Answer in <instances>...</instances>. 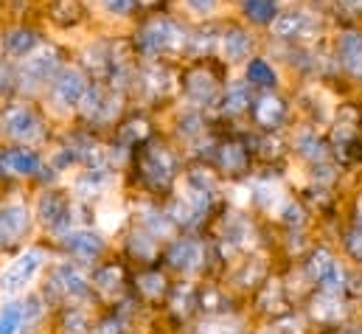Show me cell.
Here are the masks:
<instances>
[{"mask_svg": "<svg viewBox=\"0 0 362 334\" xmlns=\"http://www.w3.org/2000/svg\"><path fill=\"white\" fill-rule=\"evenodd\" d=\"M132 161V171H135V180L144 191L149 194H169L177 174H180V158L177 152L163 144V141H144L132 149L129 155Z\"/></svg>", "mask_w": 362, "mask_h": 334, "instance_id": "6da1fadb", "label": "cell"}, {"mask_svg": "<svg viewBox=\"0 0 362 334\" xmlns=\"http://www.w3.org/2000/svg\"><path fill=\"white\" fill-rule=\"evenodd\" d=\"M45 301L48 304H82L93 298V287H90V275L85 272V267L74 258H62L54 264L48 281H45V289H42Z\"/></svg>", "mask_w": 362, "mask_h": 334, "instance_id": "7a4b0ae2", "label": "cell"}, {"mask_svg": "<svg viewBox=\"0 0 362 334\" xmlns=\"http://www.w3.org/2000/svg\"><path fill=\"white\" fill-rule=\"evenodd\" d=\"M79 208H82V200L79 197H71L65 191H57V188H45L37 200V208H34V217L57 236L68 234L71 228H82L79 222Z\"/></svg>", "mask_w": 362, "mask_h": 334, "instance_id": "3957f363", "label": "cell"}, {"mask_svg": "<svg viewBox=\"0 0 362 334\" xmlns=\"http://www.w3.org/2000/svg\"><path fill=\"white\" fill-rule=\"evenodd\" d=\"M185 31L169 17H155L141 25L135 34V48L146 57H163V54H177L185 48Z\"/></svg>", "mask_w": 362, "mask_h": 334, "instance_id": "277c9868", "label": "cell"}, {"mask_svg": "<svg viewBox=\"0 0 362 334\" xmlns=\"http://www.w3.org/2000/svg\"><path fill=\"white\" fill-rule=\"evenodd\" d=\"M0 135H6L14 144L31 146L45 138V121L28 104H8L0 113Z\"/></svg>", "mask_w": 362, "mask_h": 334, "instance_id": "5b68a950", "label": "cell"}, {"mask_svg": "<svg viewBox=\"0 0 362 334\" xmlns=\"http://www.w3.org/2000/svg\"><path fill=\"white\" fill-rule=\"evenodd\" d=\"M51 258L48 248L42 245H31L20 253L3 272H0V295H17L20 289H25L45 267V261Z\"/></svg>", "mask_w": 362, "mask_h": 334, "instance_id": "8992f818", "label": "cell"}, {"mask_svg": "<svg viewBox=\"0 0 362 334\" xmlns=\"http://www.w3.org/2000/svg\"><path fill=\"white\" fill-rule=\"evenodd\" d=\"M34 211L25 202H3L0 205V253H11L25 245L34 231Z\"/></svg>", "mask_w": 362, "mask_h": 334, "instance_id": "52a82bcc", "label": "cell"}, {"mask_svg": "<svg viewBox=\"0 0 362 334\" xmlns=\"http://www.w3.org/2000/svg\"><path fill=\"white\" fill-rule=\"evenodd\" d=\"M129 281L132 275L127 272L124 261H98L90 267V287L93 295L101 298V301H110L112 306L118 301H124L129 292Z\"/></svg>", "mask_w": 362, "mask_h": 334, "instance_id": "ba28073f", "label": "cell"}, {"mask_svg": "<svg viewBox=\"0 0 362 334\" xmlns=\"http://www.w3.org/2000/svg\"><path fill=\"white\" fill-rule=\"evenodd\" d=\"M163 264L180 275H194L199 270H205L208 261V245L197 236H175L169 239V245L160 253Z\"/></svg>", "mask_w": 362, "mask_h": 334, "instance_id": "9c48e42d", "label": "cell"}, {"mask_svg": "<svg viewBox=\"0 0 362 334\" xmlns=\"http://www.w3.org/2000/svg\"><path fill=\"white\" fill-rule=\"evenodd\" d=\"M59 71H62V51L54 48V45H45V48H40V51H34V54L25 57L23 68L17 71L20 87H23V90H25V87H28V90H37V87H42V84L54 82Z\"/></svg>", "mask_w": 362, "mask_h": 334, "instance_id": "30bf717a", "label": "cell"}, {"mask_svg": "<svg viewBox=\"0 0 362 334\" xmlns=\"http://www.w3.org/2000/svg\"><path fill=\"white\" fill-rule=\"evenodd\" d=\"M172 289V281L166 275V270L155 261V264H144L132 272V281H129V292L138 304H146V306H158L166 301Z\"/></svg>", "mask_w": 362, "mask_h": 334, "instance_id": "8fae6325", "label": "cell"}, {"mask_svg": "<svg viewBox=\"0 0 362 334\" xmlns=\"http://www.w3.org/2000/svg\"><path fill=\"white\" fill-rule=\"evenodd\" d=\"M59 245L62 250L68 253V258L79 261V264H98L101 255L107 253V239L104 234L93 231L90 225H82V228H71L68 234L59 236Z\"/></svg>", "mask_w": 362, "mask_h": 334, "instance_id": "7c38bea8", "label": "cell"}, {"mask_svg": "<svg viewBox=\"0 0 362 334\" xmlns=\"http://www.w3.org/2000/svg\"><path fill=\"white\" fill-rule=\"evenodd\" d=\"M182 90H185V98L197 110H208V107L219 104V98H222V87H219L216 74L205 65H194L182 74Z\"/></svg>", "mask_w": 362, "mask_h": 334, "instance_id": "4fadbf2b", "label": "cell"}, {"mask_svg": "<svg viewBox=\"0 0 362 334\" xmlns=\"http://www.w3.org/2000/svg\"><path fill=\"white\" fill-rule=\"evenodd\" d=\"M306 275L317 284L320 292H332V295H343L346 292V272L326 248H317V250L309 253Z\"/></svg>", "mask_w": 362, "mask_h": 334, "instance_id": "5bb4252c", "label": "cell"}, {"mask_svg": "<svg viewBox=\"0 0 362 334\" xmlns=\"http://www.w3.org/2000/svg\"><path fill=\"white\" fill-rule=\"evenodd\" d=\"M79 113L88 124H112L121 113V93H110L101 84H93L79 104Z\"/></svg>", "mask_w": 362, "mask_h": 334, "instance_id": "9a60e30c", "label": "cell"}, {"mask_svg": "<svg viewBox=\"0 0 362 334\" xmlns=\"http://www.w3.org/2000/svg\"><path fill=\"white\" fill-rule=\"evenodd\" d=\"M88 87L90 84H88L85 71H79V68H62L57 74V79L51 82V98H54L57 110H65V113L68 110H79Z\"/></svg>", "mask_w": 362, "mask_h": 334, "instance_id": "2e32d148", "label": "cell"}, {"mask_svg": "<svg viewBox=\"0 0 362 334\" xmlns=\"http://www.w3.org/2000/svg\"><path fill=\"white\" fill-rule=\"evenodd\" d=\"M42 171V158L31 146H6L0 149V177L6 180H28Z\"/></svg>", "mask_w": 362, "mask_h": 334, "instance_id": "e0dca14e", "label": "cell"}, {"mask_svg": "<svg viewBox=\"0 0 362 334\" xmlns=\"http://www.w3.org/2000/svg\"><path fill=\"white\" fill-rule=\"evenodd\" d=\"M135 225H141L144 231H149L158 242H169L177 234V225L172 222L166 205H158V202H141L135 208Z\"/></svg>", "mask_w": 362, "mask_h": 334, "instance_id": "ac0fdd59", "label": "cell"}, {"mask_svg": "<svg viewBox=\"0 0 362 334\" xmlns=\"http://www.w3.org/2000/svg\"><path fill=\"white\" fill-rule=\"evenodd\" d=\"M315 28H317L315 17L309 11H300V8H289L272 20V34L278 40H289V42L306 40L309 34H315Z\"/></svg>", "mask_w": 362, "mask_h": 334, "instance_id": "d6986e66", "label": "cell"}, {"mask_svg": "<svg viewBox=\"0 0 362 334\" xmlns=\"http://www.w3.org/2000/svg\"><path fill=\"white\" fill-rule=\"evenodd\" d=\"M124 253H127L129 261H135L138 267H144V264H155L163 250H160V242L149 231H144L141 225H135L124 236Z\"/></svg>", "mask_w": 362, "mask_h": 334, "instance_id": "ffe728a7", "label": "cell"}, {"mask_svg": "<svg viewBox=\"0 0 362 334\" xmlns=\"http://www.w3.org/2000/svg\"><path fill=\"white\" fill-rule=\"evenodd\" d=\"M135 82L144 90L146 98H166V96L175 90V74H172V68L163 65V62H149V65H144V68L138 71Z\"/></svg>", "mask_w": 362, "mask_h": 334, "instance_id": "44dd1931", "label": "cell"}, {"mask_svg": "<svg viewBox=\"0 0 362 334\" xmlns=\"http://www.w3.org/2000/svg\"><path fill=\"white\" fill-rule=\"evenodd\" d=\"M197 292H199V287H194V284H188V281L172 284V289H169L163 306L169 309V315H172L175 321H188L191 312L199 309V298H197Z\"/></svg>", "mask_w": 362, "mask_h": 334, "instance_id": "7402d4cb", "label": "cell"}, {"mask_svg": "<svg viewBox=\"0 0 362 334\" xmlns=\"http://www.w3.org/2000/svg\"><path fill=\"white\" fill-rule=\"evenodd\" d=\"M286 101L281 98V96H275V93H264V96H259L256 98V104H253V121L259 124V127H264V129H278L284 121H286Z\"/></svg>", "mask_w": 362, "mask_h": 334, "instance_id": "603a6c76", "label": "cell"}, {"mask_svg": "<svg viewBox=\"0 0 362 334\" xmlns=\"http://www.w3.org/2000/svg\"><path fill=\"white\" fill-rule=\"evenodd\" d=\"M110 183H112V174H110V168L107 166H88L76 180H74V197H79V200H93V197H98V194H104L107 188H110Z\"/></svg>", "mask_w": 362, "mask_h": 334, "instance_id": "cb8c5ba5", "label": "cell"}, {"mask_svg": "<svg viewBox=\"0 0 362 334\" xmlns=\"http://www.w3.org/2000/svg\"><path fill=\"white\" fill-rule=\"evenodd\" d=\"M247 163H250V152L245 144L239 141H225L216 146V166L222 168L225 174L230 177H239L247 171Z\"/></svg>", "mask_w": 362, "mask_h": 334, "instance_id": "d4e9b609", "label": "cell"}, {"mask_svg": "<svg viewBox=\"0 0 362 334\" xmlns=\"http://www.w3.org/2000/svg\"><path fill=\"white\" fill-rule=\"evenodd\" d=\"M219 45H222V57L228 62H242L250 57V48H253V37L239 28V25H230L228 31H222L219 37Z\"/></svg>", "mask_w": 362, "mask_h": 334, "instance_id": "484cf974", "label": "cell"}, {"mask_svg": "<svg viewBox=\"0 0 362 334\" xmlns=\"http://www.w3.org/2000/svg\"><path fill=\"white\" fill-rule=\"evenodd\" d=\"M337 57H340V65L354 79H362V34H357V31L343 34L340 45H337Z\"/></svg>", "mask_w": 362, "mask_h": 334, "instance_id": "4316f807", "label": "cell"}, {"mask_svg": "<svg viewBox=\"0 0 362 334\" xmlns=\"http://www.w3.org/2000/svg\"><path fill=\"white\" fill-rule=\"evenodd\" d=\"M250 236H253V228H250V222H247L245 217H239V214L225 217V222H222V242H225L230 250L247 248V245H250Z\"/></svg>", "mask_w": 362, "mask_h": 334, "instance_id": "83f0119b", "label": "cell"}, {"mask_svg": "<svg viewBox=\"0 0 362 334\" xmlns=\"http://www.w3.org/2000/svg\"><path fill=\"white\" fill-rule=\"evenodd\" d=\"M219 31H216V25H199V28H194L188 37H185V54L188 57H205V54H211L216 45H219Z\"/></svg>", "mask_w": 362, "mask_h": 334, "instance_id": "f1b7e54d", "label": "cell"}, {"mask_svg": "<svg viewBox=\"0 0 362 334\" xmlns=\"http://www.w3.org/2000/svg\"><path fill=\"white\" fill-rule=\"evenodd\" d=\"M3 42H6V51H8V54H14V57H28V54L37 51V45H40V34H37L34 28L20 25V28L6 31V34H3Z\"/></svg>", "mask_w": 362, "mask_h": 334, "instance_id": "f546056e", "label": "cell"}, {"mask_svg": "<svg viewBox=\"0 0 362 334\" xmlns=\"http://www.w3.org/2000/svg\"><path fill=\"white\" fill-rule=\"evenodd\" d=\"M197 298H199V312H202L205 318H216V315H228V312H230V306H228V304H230L228 292L219 289V287H214V284L199 287Z\"/></svg>", "mask_w": 362, "mask_h": 334, "instance_id": "4dcf8cb0", "label": "cell"}, {"mask_svg": "<svg viewBox=\"0 0 362 334\" xmlns=\"http://www.w3.org/2000/svg\"><path fill=\"white\" fill-rule=\"evenodd\" d=\"M219 107H222V115L228 118H236L242 115L247 107H250V84L247 82H233L219 98Z\"/></svg>", "mask_w": 362, "mask_h": 334, "instance_id": "1f68e13d", "label": "cell"}, {"mask_svg": "<svg viewBox=\"0 0 362 334\" xmlns=\"http://www.w3.org/2000/svg\"><path fill=\"white\" fill-rule=\"evenodd\" d=\"M57 329H59L62 334H90L93 323H90L88 309H82L79 304H68V306H62Z\"/></svg>", "mask_w": 362, "mask_h": 334, "instance_id": "d6a6232c", "label": "cell"}, {"mask_svg": "<svg viewBox=\"0 0 362 334\" xmlns=\"http://www.w3.org/2000/svg\"><path fill=\"white\" fill-rule=\"evenodd\" d=\"M309 312H312V318L317 323H334L343 315V301H340V295H332V292H320L317 289V295L312 298Z\"/></svg>", "mask_w": 362, "mask_h": 334, "instance_id": "836d02e7", "label": "cell"}, {"mask_svg": "<svg viewBox=\"0 0 362 334\" xmlns=\"http://www.w3.org/2000/svg\"><path fill=\"white\" fill-rule=\"evenodd\" d=\"M149 138H152V129H149V121L144 115H135L118 127V144L127 149H135L138 144H144Z\"/></svg>", "mask_w": 362, "mask_h": 334, "instance_id": "e575fe53", "label": "cell"}, {"mask_svg": "<svg viewBox=\"0 0 362 334\" xmlns=\"http://www.w3.org/2000/svg\"><path fill=\"white\" fill-rule=\"evenodd\" d=\"M185 188L199 191V194H208V197L216 200V194H219V180H216V174L208 166H194L185 171Z\"/></svg>", "mask_w": 362, "mask_h": 334, "instance_id": "d590c367", "label": "cell"}, {"mask_svg": "<svg viewBox=\"0 0 362 334\" xmlns=\"http://www.w3.org/2000/svg\"><path fill=\"white\" fill-rule=\"evenodd\" d=\"M242 11L256 25H272L278 17V0H242Z\"/></svg>", "mask_w": 362, "mask_h": 334, "instance_id": "8d00e7d4", "label": "cell"}, {"mask_svg": "<svg viewBox=\"0 0 362 334\" xmlns=\"http://www.w3.org/2000/svg\"><path fill=\"white\" fill-rule=\"evenodd\" d=\"M85 8H82V0H54L51 3V17L54 23H59L62 28H71L82 20Z\"/></svg>", "mask_w": 362, "mask_h": 334, "instance_id": "74e56055", "label": "cell"}, {"mask_svg": "<svg viewBox=\"0 0 362 334\" xmlns=\"http://www.w3.org/2000/svg\"><path fill=\"white\" fill-rule=\"evenodd\" d=\"M23 326H25L23 301H6L0 306V334H20Z\"/></svg>", "mask_w": 362, "mask_h": 334, "instance_id": "f35d334b", "label": "cell"}, {"mask_svg": "<svg viewBox=\"0 0 362 334\" xmlns=\"http://www.w3.org/2000/svg\"><path fill=\"white\" fill-rule=\"evenodd\" d=\"M278 74L272 71V65L262 57H253L247 62V84L250 87H275Z\"/></svg>", "mask_w": 362, "mask_h": 334, "instance_id": "ab89813d", "label": "cell"}, {"mask_svg": "<svg viewBox=\"0 0 362 334\" xmlns=\"http://www.w3.org/2000/svg\"><path fill=\"white\" fill-rule=\"evenodd\" d=\"M295 149H298L300 158H306V161H312V163H323V161H326V144H323L315 132H303V135H298Z\"/></svg>", "mask_w": 362, "mask_h": 334, "instance_id": "60d3db41", "label": "cell"}, {"mask_svg": "<svg viewBox=\"0 0 362 334\" xmlns=\"http://www.w3.org/2000/svg\"><path fill=\"white\" fill-rule=\"evenodd\" d=\"M177 132H180V138H185V141H197L205 132V118L199 115L197 107L188 110V113H182L180 121H177Z\"/></svg>", "mask_w": 362, "mask_h": 334, "instance_id": "b9f144b4", "label": "cell"}, {"mask_svg": "<svg viewBox=\"0 0 362 334\" xmlns=\"http://www.w3.org/2000/svg\"><path fill=\"white\" fill-rule=\"evenodd\" d=\"M197 334H245L242 326L228 318V315H216V318H205V323H199Z\"/></svg>", "mask_w": 362, "mask_h": 334, "instance_id": "7bdbcfd3", "label": "cell"}, {"mask_svg": "<svg viewBox=\"0 0 362 334\" xmlns=\"http://www.w3.org/2000/svg\"><path fill=\"white\" fill-rule=\"evenodd\" d=\"M346 250H349V255H351L354 261L362 264V225H357L354 231L346 234Z\"/></svg>", "mask_w": 362, "mask_h": 334, "instance_id": "ee69618b", "label": "cell"}, {"mask_svg": "<svg viewBox=\"0 0 362 334\" xmlns=\"http://www.w3.org/2000/svg\"><path fill=\"white\" fill-rule=\"evenodd\" d=\"M135 3H138V0H101L104 11L112 14V17H127V14L135 8Z\"/></svg>", "mask_w": 362, "mask_h": 334, "instance_id": "f6af8a7d", "label": "cell"}, {"mask_svg": "<svg viewBox=\"0 0 362 334\" xmlns=\"http://www.w3.org/2000/svg\"><path fill=\"white\" fill-rule=\"evenodd\" d=\"M334 8L346 17H362V0H334Z\"/></svg>", "mask_w": 362, "mask_h": 334, "instance_id": "bcb514c9", "label": "cell"}, {"mask_svg": "<svg viewBox=\"0 0 362 334\" xmlns=\"http://www.w3.org/2000/svg\"><path fill=\"white\" fill-rule=\"evenodd\" d=\"M284 222H286V225H303V208L295 205V202H289V205L284 208Z\"/></svg>", "mask_w": 362, "mask_h": 334, "instance_id": "7dc6e473", "label": "cell"}, {"mask_svg": "<svg viewBox=\"0 0 362 334\" xmlns=\"http://www.w3.org/2000/svg\"><path fill=\"white\" fill-rule=\"evenodd\" d=\"M185 3H188V8L197 11V14H211V11L216 8V0H185Z\"/></svg>", "mask_w": 362, "mask_h": 334, "instance_id": "c3c4849f", "label": "cell"}, {"mask_svg": "<svg viewBox=\"0 0 362 334\" xmlns=\"http://www.w3.org/2000/svg\"><path fill=\"white\" fill-rule=\"evenodd\" d=\"M337 334H362V329H343V332H337Z\"/></svg>", "mask_w": 362, "mask_h": 334, "instance_id": "681fc988", "label": "cell"}, {"mask_svg": "<svg viewBox=\"0 0 362 334\" xmlns=\"http://www.w3.org/2000/svg\"><path fill=\"white\" fill-rule=\"evenodd\" d=\"M3 54H6V42H3V37H0V62H3Z\"/></svg>", "mask_w": 362, "mask_h": 334, "instance_id": "f907efd6", "label": "cell"}, {"mask_svg": "<svg viewBox=\"0 0 362 334\" xmlns=\"http://www.w3.org/2000/svg\"><path fill=\"white\" fill-rule=\"evenodd\" d=\"M138 3H141V6H155L158 0H138Z\"/></svg>", "mask_w": 362, "mask_h": 334, "instance_id": "816d5d0a", "label": "cell"}]
</instances>
